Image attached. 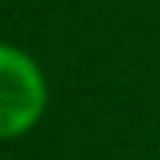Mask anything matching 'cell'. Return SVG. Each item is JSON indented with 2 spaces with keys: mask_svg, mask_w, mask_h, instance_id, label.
I'll return each instance as SVG.
<instances>
[{
  "mask_svg": "<svg viewBox=\"0 0 160 160\" xmlns=\"http://www.w3.org/2000/svg\"><path fill=\"white\" fill-rule=\"evenodd\" d=\"M45 112L42 70L21 49L0 45V139L28 132Z\"/></svg>",
  "mask_w": 160,
  "mask_h": 160,
  "instance_id": "6da1fadb",
  "label": "cell"
}]
</instances>
